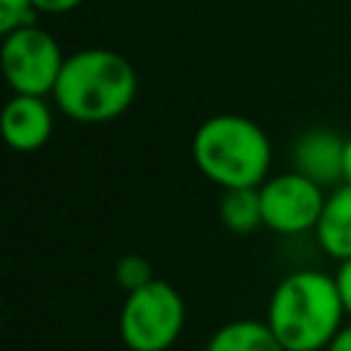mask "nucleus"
Here are the masks:
<instances>
[{
    "instance_id": "nucleus-4",
    "label": "nucleus",
    "mask_w": 351,
    "mask_h": 351,
    "mask_svg": "<svg viewBox=\"0 0 351 351\" xmlns=\"http://www.w3.org/2000/svg\"><path fill=\"white\" fill-rule=\"evenodd\" d=\"M186 307L176 285L151 280L148 285L126 293L118 332L129 351H167L184 332Z\"/></svg>"
},
{
    "instance_id": "nucleus-10",
    "label": "nucleus",
    "mask_w": 351,
    "mask_h": 351,
    "mask_svg": "<svg viewBox=\"0 0 351 351\" xmlns=\"http://www.w3.org/2000/svg\"><path fill=\"white\" fill-rule=\"evenodd\" d=\"M206 351H285L266 321L236 318L214 329Z\"/></svg>"
},
{
    "instance_id": "nucleus-13",
    "label": "nucleus",
    "mask_w": 351,
    "mask_h": 351,
    "mask_svg": "<svg viewBox=\"0 0 351 351\" xmlns=\"http://www.w3.org/2000/svg\"><path fill=\"white\" fill-rule=\"evenodd\" d=\"M36 3L33 0H0V33L8 36L19 27L36 25Z\"/></svg>"
},
{
    "instance_id": "nucleus-9",
    "label": "nucleus",
    "mask_w": 351,
    "mask_h": 351,
    "mask_svg": "<svg viewBox=\"0 0 351 351\" xmlns=\"http://www.w3.org/2000/svg\"><path fill=\"white\" fill-rule=\"evenodd\" d=\"M313 233L318 247L337 263L351 258V184H340L326 195Z\"/></svg>"
},
{
    "instance_id": "nucleus-5",
    "label": "nucleus",
    "mask_w": 351,
    "mask_h": 351,
    "mask_svg": "<svg viewBox=\"0 0 351 351\" xmlns=\"http://www.w3.org/2000/svg\"><path fill=\"white\" fill-rule=\"evenodd\" d=\"M66 55L60 44L38 25L3 36L0 66L8 88L25 96H47L55 90Z\"/></svg>"
},
{
    "instance_id": "nucleus-14",
    "label": "nucleus",
    "mask_w": 351,
    "mask_h": 351,
    "mask_svg": "<svg viewBox=\"0 0 351 351\" xmlns=\"http://www.w3.org/2000/svg\"><path fill=\"white\" fill-rule=\"evenodd\" d=\"M335 280H337V288H340V299H343V307H346V315L351 318V258L343 261L335 271Z\"/></svg>"
},
{
    "instance_id": "nucleus-2",
    "label": "nucleus",
    "mask_w": 351,
    "mask_h": 351,
    "mask_svg": "<svg viewBox=\"0 0 351 351\" xmlns=\"http://www.w3.org/2000/svg\"><path fill=\"white\" fill-rule=\"evenodd\" d=\"M137 96L134 66L104 47H88L66 55L52 99L63 115L77 123H107L123 115Z\"/></svg>"
},
{
    "instance_id": "nucleus-16",
    "label": "nucleus",
    "mask_w": 351,
    "mask_h": 351,
    "mask_svg": "<svg viewBox=\"0 0 351 351\" xmlns=\"http://www.w3.org/2000/svg\"><path fill=\"white\" fill-rule=\"evenodd\" d=\"M326 351H351V321L343 324V329L335 335V340L326 346Z\"/></svg>"
},
{
    "instance_id": "nucleus-12",
    "label": "nucleus",
    "mask_w": 351,
    "mask_h": 351,
    "mask_svg": "<svg viewBox=\"0 0 351 351\" xmlns=\"http://www.w3.org/2000/svg\"><path fill=\"white\" fill-rule=\"evenodd\" d=\"M112 277H115V282L121 285L123 293H132V291L148 285L151 280H156V277H154V269H151V263H148V258H143V255H137V252H129V255L118 258Z\"/></svg>"
},
{
    "instance_id": "nucleus-7",
    "label": "nucleus",
    "mask_w": 351,
    "mask_h": 351,
    "mask_svg": "<svg viewBox=\"0 0 351 351\" xmlns=\"http://www.w3.org/2000/svg\"><path fill=\"white\" fill-rule=\"evenodd\" d=\"M343 151L346 137L326 126L304 129L291 148L293 173L315 181L318 186H340L343 184Z\"/></svg>"
},
{
    "instance_id": "nucleus-11",
    "label": "nucleus",
    "mask_w": 351,
    "mask_h": 351,
    "mask_svg": "<svg viewBox=\"0 0 351 351\" xmlns=\"http://www.w3.org/2000/svg\"><path fill=\"white\" fill-rule=\"evenodd\" d=\"M219 219L233 233H252L263 225V208H261V192L258 186H241V189H222L219 197Z\"/></svg>"
},
{
    "instance_id": "nucleus-1",
    "label": "nucleus",
    "mask_w": 351,
    "mask_h": 351,
    "mask_svg": "<svg viewBox=\"0 0 351 351\" xmlns=\"http://www.w3.org/2000/svg\"><path fill=\"white\" fill-rule=\"evenodd\" d=\"M346 318L335 274L299 269L274 285L263 321L285 351H326Z\"/></svg>"
},
{
    "instance_id": "nucleus-6",
    "label": "nucleus",
    "mask_w": 351,
    "mask_h": 351,
    "mask_svg": "<svg viewBox=\"0 0 351 351\" xmlns=\"http://www.w3.org/2000/svg\"><path fill=\"white\" fill-rule=\"evenodd\" d=\"M258 192H261V208H263V228L280 236H299V233L315 230L326 203L324 186H318L315 181L293 170L269 176L258 186Z\"/></svg>"
},
{
    "instance_id": "nucleus-3",
    "label": "nucleus",
    "mask_w": 351,
    "mask_h": 351,
    "mask_svg": "<svg viewBox=\"0 0 351 351\" xmlns=\"http://www.w3.org/2000/svg\"><path fill=\"white\" fill-rule=\"evenodd\" d=\"M192 159L219 189L261 186L269 178L271 143L255 121L236 112H219L195 129Z\"/></svg>"
},
{
    "instance_id": "nucleus-17",
    "label": "nucleus",
    "mask_w": 351,
    "mask_h": 351,
    "mask_svg": "<svg viewBox=\"0 0 351 351\" xmlns=\"http://www.w3.org/2000/svg\"><path fill=\"white\" fill-rule=\"evenodd\" d=\"M343 184H351V134L346 137V151H343Z\"/></svg>"
},
{
    "instance_id": "nucleus-15",
    "label": "nucleus",
    "mask_w": 351,
    "mask_h": 351,
    "mask_svg": "<svg viewBox=\"0 0 351 351\" xmlns=\"http://www.w3.org/2000/svg\"><path fill=\"white\" fill-rule=\"evenodd\" d=\"M36 3V8L41 11V14H69V11H74L82 0H33Z\"/></svg>"
},
{
    "instance_id": "nucleus-8",
    "label": "nucleus",
    "mask_w": 351,
    "mask_h": 351,
    "mask_svg": "<svg viewBox=\"0 0 351 351\" xmlns=\"http://www.w3.org/2000/svg\"><path fill=\"white\" fill-rule=\"evenodd\" d=\"M0 126L8 148L19 154H30L49 143L55 129V115L44 96L14 93L3 107Z\"/></svg>"
}]
</instances>
